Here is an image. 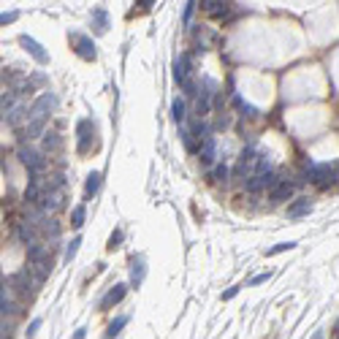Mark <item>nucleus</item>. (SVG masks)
I'll list each match as a JSON object with an SVG mask.
<instances>
[{
	"mask_svg": "<svg viewBox=\"0 0 339 339\" xmlns=\"http://www.w3.org/2000/svg\"><path fill=\"white\" fill-rule=\"evenodd\" d=\"M76 136H79V144H76V149H79V155H87L90 149H95L98 147V125L92 122V119H82V122L76 125Z\"/></svg>",
	"mask_w": 339,
	"mask_h": 339,
	"instance_id": "nucleus-1",
	"label": "nucleus"
},
{
	"mask_svg": "<svg viewBox=\"0 0 339 339\" xmlns=\"http://www.w3.org/2000/svg\"><path fill=\"white\" fill-rule=\"evenodd\" d=\"M55 109H57V98L52 92H41L30 106V119H46Z\"/></svg>",
	"mask_w": 339,
	"mask_h": 339,
	"instance_id": "nucleus-2",
	"label": "nucleus"
},
{
	"mask_svg": "<svg viewBox=\"0 0 339 339\" xmlns=\"http://www.w3.org/2000/svg\"><path fill=\"white\" fill-rule=\"evenodd\" d=\"M71 46H74V52L82 60H95L98 57V49H95V41H92L90 36H82V33H71L68 36Z\"/></svg>",
	"mask_w": 339,
	"mask_h": 339,
	"instance_id": "nucleus-3",
	"label": "nucleus"
},
{
	"mask_svg": "<svg viewBox=\"0 0 339 339\" xmlns=\"http://www.w3.org/2000/svg\"><path fill=\"white\" fill-rule=\"evenodd\" d=\"M277 185H280V182H277V177L269 171V174H252V177H247L244 190H247V193H258V190H266V188L274 190Z\"/></svg>",
	"mask_w": 339,
	"mask_h": 339,
	"instance_id": "nucleus-4",
	"label": "nucleus"
},
{
	"mask_svg": "<svg viewBox=\"0 0 339 339\" xmlns=\"http://www.w3.org/2000/svg\"><path fill=\"white\" fill-rule=\"evenodd\" d=\"M19 163H22L25 168L30 171V174H38V171L44 168V157H41V152H36L33 147H22V149H19Z\"/></svg>",
	"mask_w": 339,
	"mask_h": 339,
	"instance_id": "nucleus-5",
	"label": "nucleus"
},
{
	"mask_svg": "<svg viewBox=\"0 0 339 339\" xmlns=\"http://www.w3.org/2000/svg\"><path fill=\"white\" fill-rule=\"evenodd\" d=\"M46 193V185L38 174H30V182H28V190H25V201L28 204H38Z\"/></svg>",
	"mask_w": 339,
	"mask_h": 339,
	"instance_id": "nucleus-6",
	"label": "nucleus"
},
{
	"mask_svg": "<svg viewBox=\"0 0 339 339\" xmlns=\"http://www.w3.org/2000/svg\"><path fill=\"white\" fill-rule=\"evenodd\" d=\"M19 44H22L25 49L30 52V57L36 60V63H41V65H46V63H49V55L44 52V46L38 44L36 38H30V36H19Z\"/></svg>",
	"mask_w": 339,
	"mask_h": 339,
	"instance_id": "nucleus-7",
	"label": "nucleus"
},
{
	"mask_svg": "<svg viewBox=\"0 0 339 339\" xmlns=\"http://www.w3.org/2000/svg\"><path fill=\"white\" fill-rule=\"evenodd\" d=\"M30 271L28 269H22V271H17V274H11L9 280H3V285H9L14 293H28V288H30Z\"/></svg>",
	"mask_w": 339,
	"mask_h": 339,
	"instance_id": "nucleus-8",
	"label": "nucleus"
},
{
	"mask_svg": "<svg viewBox=\"0 0 339 339\" xmlns=\"http://www.w3.org/2000/svg\"><path fill=\"white\" fill-rule=\"evenodd\" d=\"M125 293H128V285H125V282L114 285V288H111L109 293H106V296L101 298V309H111L114 304H119V301H122V298H125Z\"/></svg>",
	"mask_w": 339,
	"mask_h": 339,
	"instance_id": "nucleus-9",
	"label": "nucleus"
},
{
	"mask_svg": "<svg viewBox=\"0 0 339 339\" xmlns=\"http://www.w3.org/2000/svg\"><path fill=\"white\" fill-rule=\"evenodd\" d=\"M144 277H147V261L141 255L133 258V269H130V288H141Z\"/></svg>",
	"mask_w": 339,
	"mask_h": 339,
	"instance_id": "nucleus-10",
	"label": "nucleus"
},
{
	"mask_svg": "<svg viewBox=\"0 0 339 339\" xmlns=\"http://www.w3.org/2000/svg\"><path fill=\"white\" fill-rule=\"evenodd\" d=\"M255 163H258V155H255V149L247 147L242 152V157H239V165H236V174L239 177H244V174H250V171H255Z\"/></svg>",
	"mask_w": 339,
	"mask_h": 339,
	"instance_id": "nucleus-11",
	"label": "nucleus"
},
{
	"mask_svg": "<svg viewBox=\"0 0 339 339\" xmlns=\"http://www.w3.org/2000/svg\"><path fill=\"white\" fill-rule=\"evenodd\" d=\"M44 128H46V119H28V125L22 130V141H33L38 136H46Z\"/></svg>",
	"mask_w": 339,
	"mask_h": 339,
	"instance_id": "nucleus-12",
	"label": "nucleus"
},
{
	"mask_svg": "<svg viewBox=\"0 0 339 339\" xmlns=\"http://www.w3.org/2000/svg\"><path fill=\"white\" fill-rule=\"evenodd\" d=\"M174 79L179 84H185L190 79V55H179L174 60Z\"/></svg>",
	"mask_w": 339,
	"mask_h": 339,
	"instance_id": "nucleus-13",
	"label": "nucleus"
},
{
	"mask_svg": "<svg viewBox=\"0 0 339 339\" xmlns=\"http://www.w3.org/2000/svg\"><path fill=\"white\" fill-rule=\"evenodd\" d=\"M3 119H6L9 125H14V128H17L22 119H30V109H25V103H17V106H11V109L6 111Z\"/></svg>",
	"mask_w": 339,
	"mask_h": 339,
	"instance_id": "nucleus-14",
	"label": "nucleus"
},
{
	"mask_svg": "<svg viewBox=\"0 0 339 339\" xmlns=\"http://www.w3.org/2000/svg\"><path fill=\"white\" fill-rule=\"evenodd\" d=\"M269 198H271L274 204L290 201V198H293V185H290V182H280L274 190H269Z\"/></svg>",
	"mask_w": 339,
	"mask_h": 339,
	"instance_id": "nucleus-15",
	"label": "nucleus"
},
{
	"mask_svg": "<svg viewBox=\"0 0 339 339\" xmlns=\"http://www.w3.org/2000/svg\"><path fill=\"white\" fill-rule=\"evenodd\" d=\"M41 261H49V247L46 244H30L28 247V266H33V263H41Z\"/></svg>",
	"mask_w": 339,
	"mask_h": 339,
	"instance_id": "nucleus-16",
	"label": "nucleus"
},
{
	"mask_svg": "<svg viewBox=\"0 0 339 339\" xmlns=\"http://www.w3.org/2000/svg\"><path fill=\"white\" fill-rule=\"evenodd\" d=\"M201 6H204V11L215 19H223L231 11V3H220V0H207V3H201Z\"/></svg>",
	"mask_w": 339,
	"mask_h": 339,
	"instance_id": "nucleus-17",
	"label": "nucleus"
},
{
	"mask_svg": "<svg viewBox=\"0 0 339 339\" xmlns=\"http://www.w3.org/2000/svg\"><path fill=\"white\" fill-rule=\"evenodd\" d=\"M11 293L14 290L9 288V285H3V293H0V312H3V317H11L17 312V307H14V298H11Z\"/></svg>",
	"mask_w": 339,
	"mask_h": 339,
	"instance_id": "nucleus-18",
	"label": "nucleus"
},
{
	"mask_svg": "<svg viewBox=\"0 0 339 339\" xmlns=\"http://www.w3.org/2000/svg\"><path fill=\"white\" fill-rule=\"evenodd\" d=\"M92 28H95L98 36H103L109 30V14H106V9H92Z\"/></svg>",
	"mask_w": 339,
	"mask_h": 339,
	"instance_id": "nucleus-19",
	"label": "nucleus"
},
{
	"mask_svg": "<svg viewBox=\"0 0 339 339\" xmlns=\"http://www.w3.org/2000/svg\"><path fill=\"white\" fill-rule=\"evenodd\" d=\"M28 271L33 274V280H36V282H44L46 277H49V271H52V258H49V261H41V263L28 266Z\"/></svg>",
	"mask_w": 339,
	"mask_h": 339,
	"instance_id": "nucleus-20",
	"label": "nucleus"
},
{
	"mask_svg": "<svg viewBox=\"0 0 339 339\" xmlns=\"http://www.w3.org/2000/svg\"><path fill=\"white\" fill-rule=\"evenodd\" d=\"M309 212H312V204H309V198H298L296 204H290V207H288V217H293V220H298V217L309 215Z\"/></svg>",
	"mask_w": 339,
	"mask_h": 339,
	"instance_id": "nucleus-21",
	"label": "nucleus"
},
{
	"mask_svg": "<svg viewBox=\"0 0 339 339\" xmlns=\"http://www.w3.org/2000/svg\"><path fill=\"white\" fill-rule=\"evenodd\" d=\"M33 236H36V225H30V223H19L17 225V239H19V242H25L30 247V244H36V242H33Z\"/></svg>",
	"mask_w": 339,
	"mask_h": 339,
	"instance_id": "nucleus-22",
	"label": "nucleus"
},
{
	"mask_svg": "<svg viewBox=\"0 0 339 339\" xmlns=\"http://www.w3.org/2000/svg\"><path fill=\"white\" fill-rule=\"evenodd\" d=\"M198 155H201V163L204 165H212L215 163V138H207V141H201V152H198Z\"/></svg>",
	"mask_w": 339,
	"mask_h": 339,
	"instance_id": "nucleus-23",
	"label": "nucleus"
},
{
	"mask_svg": "<svg viewBox=\"0 0 339 339\" xmlns=\"http://www.w3.org/2000/svg\"><path fill=\"white\" fill-rule=\"evenodd\" d=\"M98 190H101V174H98V171H92V174L87 177V182H84V198L90 201Z\"/></svg>",
	"mask_w": 339,
	"mask_h": 339,
	"instance_id": "nucleus-24",
	"label": "nucleus"
},
{
	"mask_svg": "<svg viewBox=\"0 0 339 339\" xmlns=\"http://www.w3.org/2000/svg\"><path fill=\"white\" fill-rule=\"evenodd\" d=\"M125 325H128V315H119V317H114V320H111L109 323V328H106V339H114L117 334H119V331H122L125 328Z\"/></svg>",
	"mask_w": 339,
	"mask_h": 339,
	"instance_id": "nucleus-25",
	"label": "nucleus"
},
{
	"mask_svg": "<svg viewBox=\"0 0 339 339\" xmlns=\"http://www.w3.org/2000/svg\"><path fill=\"white\" fill-rule=\"evenodd\" d=\"M171 117H174V122H179V125L185 122V101L182 98H174V103H171Z\"/></svg>",
	"mask_w": 339,
	"mask_h": 339,
	"instance_id": "nucleus-26",
	"label": "nucleus"
},
{
	"mask_svg": "<svg viewBox=\"0 0 339 339\" xmlns=\"http://www.w3.org/2000/svg\"><path fill=\"white\" fill-rule=\"evenodd\" d=\"M84 215H87V209H84V204H79V207L71 212V225H74V228H82V225H84Z\"/></svg>",
	"mask_w": 339,
	"mask_h": 339,
	"instance_id": "nucleus-27",
	"label": "nucleus"
},
{
	"mask_svg": "<svg viewBox=\"0 0 339 339\" xmlns=\"http://www.w3.org/2000/svg\"><path fill=\"white\" fill-rule=\"evenodd\" d=\"M209 177L215 179V182H225V179H228V165H225V163H217L215 168L209 171Z\"/></svg>",
	"mask_w": 339,
	"mask_h": 339,
	"instance_id": "nucleus-28",
	"label": "nucleus"
},
{
	"mask_svg": "<svg viewBox=\"0 0 339 339\" xmlns=\"http://www.w3.org/2000/svg\"><path fill=\"white\" fill-rule=\"evenodd\" d=\"M60 144H63V141H60V136H57V133H46V136H44V147H46V152H55V149H60Z\"/></svg>",
	"mask_w": 339,
	"mask_h": 339,
	"instance_id": "nucleus-29",
	"label": "nucleus"
},
{
	"mask_svg": "<svg viewBox=\"0 0 339 339\" xmlns=\"http://www.w3.org/2000/svg\"><path fill=\"white\" fill-rule=\"evenodd\" d=\"M44 234L49 239H60V223L57 220H46L44 223Z\"/></svg>",
	"mask_w": 339,
	"mask_h": 339,
	"instance_id": "nucleus-30",
	"label": "nucleus"
},
{
	"mask_svg": "<svg viewBox=\"0 0 339 339\" xmlns=\"http://www.w3.org/2000/svg\"><path fill=\"white\" fill-rule=\"evenodd\" d=\"M234 103L239 106V111H242V114H244V117H258V109H255V106L244 103V101H242V98H234Z\"/></svg>",
	"mask_w": 339,
	"mask_h": 339,
	"instance_id": "nucleus-31",
	"label": "nucleus"
},
{
	"mask_svg": "<svg viewBox=\"0 0 339 339\" xmlns=\"http://www.w3.org/2000/svg\"><path fill=\"white\" fill-rule=\"evenodd\" d=\"M79 244H82V239H71V244H68V247H65V261H74V255H76V252H79Z\"/></svg>",
	"mask_w": 339,
	"mask_h": 339,
	"instance_id": "nucleus-32",
	"label": "nucleus"
},
{
	"mask_svg": "<svg viewBox=\"0 0 339 339\" xmlns=\"http://www.w3.org/2000/svg\"><path fill=\"white\" fill-rule=\"evenodd\" d=\"M285 250H296V242H280V244H274L266 255H280V252H285Z\"/></svg>",
	"mask_w": 339,
	"mask_h": 339,
	"instance_id": "nucleus-33",
	"label": "nucleus"
},
{
	"mask_svg": "<svg viewBox=\"0 0 339 339\" xmlns=\"http://www.w3.org/2000/svg\"><path fill=\"white\" fill-rule=\"evenodd\" d=\"M182 90H185V95H188V98H196L198 92H201V87H198V84L193 82V79H188V82L182 84Z\"/></svg>",
	"mask_w": 339,
	"mask_h": 339,
	"instance_id": "nucleus-34",
	"label": "nucleus"
},
{
	"mask_svg": "<svg viewBox=\"0 0 339 339\" xmlns=\"http://www.w3.org/2000/svg\"><path fill=\"white\" fill-rule=\"evenodd\" d=\"M119 244H122V231H114V234L109 236V244H106V247H109V250H117Z\"/></svg>",
	"mask_w": 339,
	"mask_h": 339,
	"instance_id": "nucleus-35",
	"label": "nucleus"
},
{
	"mask_svg": "<svg viewBox=\"0 0 339 339\" xmlns=\"http://www.w3.org/2000/svg\"><path fill=\"white\" fill-rule=\"evenodd\" d=\"M17 11H9V14H6V11H3V17H0V22H3V25H11V22H17Z\"/></svg>",
	"mask_w": 339,
	"mask_h": 339,
	"instance_id": "nucleus-36",
	"label": "nucleus"
},
{
	"mask_svg": "<svg viewBox=\"0 0 339 339\" xmlns=\"http://www.w3.org/2000/svg\"><path fill=\"white\" fill-rule=\"evenodd\" d=\"M41 328V317H36V320H30V325H28V336H36V331Z\"/></svg>",
	"mask_w": 339,
	"mask_h": 339,
	"instance_id": "nucleus-37",
	"label": "nucleus"
},
{
	"mask_svg": "<svg viewBox=\"0 0 339 339\" xmlns=\"http://www.w3.org/2000/svg\"><path fill=\"white\" fill-rule=\"evenodd\" d=\"M269 277H271V271H263V274H255V277H252V280H250V285H261V282H266V280H269Z\"/></svg>",
	"mask_w": 339,
	"mask_h": 339,
	"instance_id": "nucleus-38",
	"label": "nucleus"
},
{
	"mask_svg": "<svg viewBox=\"0 0 339 339\" xmlns=\"http://www.w3.org/2000/svg\"><path fill=\"white\" fill-rule=\"evenodd\" d=\"M196 6H198V3H185V17H182V19H185V25L190 22V17H193V9H196Z\"/></svg>",
	"mask_w": 339,
	"mask_h": 339,
	"instance_id": "nucleus-39",
	"label": "nucleus"
},
{
	"mask_svg": "<svg viewBox=\"0 0 339 339\" xmlns=\"http://www.w3.org/2000/svg\"><path fill=\"white\" fill-rule=\"evenodd\" d=\"M239 288H242V285H234V288H228V290L223 293V298H225V301H228V298H234V296L239 293Z\"/></svg>",
	"mask_w": 339,
	"mask_h": 339,
	"instance_id": "nucleus-40",
	"label": "nucleus"
},
{
	"mask_svg": "<svg viewBox=\"0 0 339 339\" xmlns=\"http://www.w3.org/2000/svg\"><path fill=\"white\" fill-rule=\"evenodd\" d=\"M136 6H141V9H152V6H155V0H138Z\"/></svg>",
	"mask_w": 339,
	"mask_h": 339,
	"instance_id": "nucleus-41",
	"label": "nucleus"
},
{
	"mask_svg": "<svg viewBox=\"0 0 339 339\" xmlns=\"http://www.w3.org/2000/svg\"><path fill=\"white\" fill-rule=\"evenodd\" d=\"M84 336H87V328H79L76 334H74V339H84Z\"/></svg>",
	"mask_w": 339,
	"mask_h": 339,
	"instance_id": "nucleus-42",
	"label": "nucleus"
},
{
	"mask_svg": "<svg viewBox=\"0 0 339 339\" xmlns=\"http://www.w3.org/2000/svg\"><path fill=\"white\" fill-rule=\"evenodd\" d=\"M312 339H323V331H317V334H315V336H312Z\"/></svg>",
	"mask_w": 339,
	"mask_h": 339,
	"instance_id": "nucleus-43",
	"label": "nucleus"
},
{
	"mask_svg": "<svg viewBox=\"0 0 339 339\" xmlns=\"http://www.w3.org/2000/svg\"><path fill=\"white\" fill-rule=\"evenodd\" d=\"M336 328H339V325H336Z\"/></svg>",
	"mask_w": 339,
	"mask_h": 339,
	"instance_id": "nucleus-44",
	"label": "nucleus"
}]
</instances>
